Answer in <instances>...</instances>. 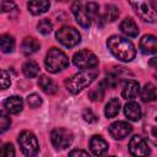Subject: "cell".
<instances>
[{
    "instance_id": "obj_1",
    "label": "cell",
    "mask_w": 157,
    "mask_h": 157,
    "mask_svg": "<svg viewBox=\"0 0 157 157\" xmlns=\"http://www.w3.org/2000/svg\"><path fill=\"white\" fill-rule=\"evenodd\" d=\"M107 47L109 52L120 61L129 63L136 55V49L134 44L120 36H110L107 40Z\"/></svg>"
},
{
    "instance_id": "obj_2",
    "label": "cell",
    "mask_w": 157,
    "mask_h": 157,
    "mask_svg": "<svg viewBox=\"0 0 157 157\" xmlns=\"http://www.w3.org/2000/svg\"><path fill=\"white\" fill-rule=\"evenodd\" d=\"M97 75H98V72L94 67L77 72L65 81V88L67 90V92L76 94L80 91H82L83 88H86L87 86H90L94 81Z\"/></svg>"
},
{
    "instance_id": "obj_3",
    "label": "cell",
    "mask_w": 157,
    "mask_h": 157,
    "mask_svg": "<svg viewBox=\"0 0 157 157\" xmlns=\"http://www.w3.org/2000/svg\"><path fill=\"white\" fill-rule=\"evenodd\" d=\"M136 15L150 23L157 22V7L155 0H129Z\"/></svg>"
},
{
    "instance_id": "obj_4",
    "label": "cell",
    "mask_w": 157,
    "mask_h": 157,
    "mask_svg": "<svg viewBox=\"0 0 157 157\" xmlns=\"http://www.w3.org/2000/svg\"><path fill=\"white\" fill-rule=\"evenodd\" d=\"M44 65L49 72L56 74V72L64 70L65 67H67L69 58L66 56V54L63 50H60L58 48H52V49H49V52L45 55Z\"/></svg>"
},
{
    "instance_id": "obj_5",
    "label": "cell",
    "mask_w": 157,
    "mask_h": 157,
    "mask_svg": "<svg viewBox=\"0 0 157 157\" xmlns=\"http://www.w3.org/2000/svg\"><path fill=\"white\" fill-rule=\"evenodd\" d=\"M55 38L61 45L66 48H72L81 42L80 32L71 26H63L59 28L55 33Z\"/></svg>"
},
{
    "instance_id": "obj_6",
    "label": "cell",
    "mask_w": 157,
    "mask_h": 157,
    "mask_svg": "<svg viewBox=\"0 0 157 157\" xmlns=\"http://www.w3.org/2000/svg\"><path fill=\"white\" fill-rule=\"evenodd\" d=\"M18 145L26 156H36L39 150V144L36 135L28 130H23L18 135Z\"/></svg>"
},
{
    "instance_id": "obj_7",
    "label": "cell",
    "mask_w": 157,
    "mask_h": 157,
    "mask_svg": "<svg viewBox=\"0 0 157 157\" xmlns=\"http://www.w3.org/2000/svg\"><path fill=\"white\" fill-rule=\"evenodd\" d=\"M50 140H52L53 146L56 150H65L66 147H69L72 144L74 135L70 130H67L65 128H56L52 131Z\"/></svg>"
},
{
    "instance_id": "obj_8",
    "label": "cell",
    "mask_w": 157,
    "mask_h": 157,
    "mask_svg": "<svg viewBox=\"0 0 157 157\" xmlns=\"http://www.w3.org/2000/svg\"><path fill=\"white\" fill-rule=\"evenodd\" d=\"M72 61H74L75 66H77L78 69H82V70L93 69L98 65L97 56L90 50H80V52L75 53Z\"/></svg>"
},
{
    "instance_id": "obj_9",
    "label": "cell",
    "mask_w": 157,
    "mask_h": 157,
    "mask_svg": "<svg viewBox=\"0 0 157 157\" xmlns=\"http://www.w3.org/2000/svg\"><path fill=\"white\" fill-rule=\"evenodd\" d=\"M71 10H72V13H74V16L76 18V22L82 28H90L92 20H91L90 13L87 11V5L85 2H82L81 0H76L72 4Z\"/></svg>"
},
{
    "instance_id": "obj_10",
    "label": "cell",
    "mask_w": 157,
    "mask_h": 157,
    "mask_svg": "<svg viewBox=\"0 0 157 157\" xmlns=\"http://www.w3.org/2000/svg\"><path fill=\"white\" fill-rule=\"evenodd\" d=\"M108 130H109V134H110V136L113 139H115V140H123L124 137H126L132 131V126L128 121L119 120V121H115V123L110 124L109 128H108Z\"/></svg>"
},
{
    "instance_id": "obj_11",
    "label": "cell",
    "mask_w": 157,
    "mask_h": 157,
    "mask_svg": "<svg viewBox=\"0 0 157 157\" xmlns=\"http://www.w3.org/2000/svg\"><path fill=\"white\" fill-rule=\"evenodd\" d=\"M129 152L132 156H146L150 153V148L147 146V142L141 136H134L131 137L129 142Z\"/></svg>"
},
{
    "instance_id": "obj_12",
    "label": "cell",
    "mask_w": 157,
    "mask_h": 157,
    "mask_svg": "<svg viewBox=\"0 0 157 157\" xmlns=\"http://www.w3.org/2000/svg\"><path fill=\"white\" fill-rule=\"evenodd\" d=\"M139 48L142 54H157V37L152 34H146L140 39Z\"/></svg>"
},
{
    "instance_id": "obj_13",
    "label": "cell",
    "mask_w": 157,
    "mask_h": 157,
    "mask_svg": "<svg viewBox=\"0 0 157 157\" xmlns=\"http://www.w3.org/2000/svg\"><path fill=\"white\" fill-rule=\"evenodd\" d=\"M90 150H91L92 155H94V156H102L108 150V142L102 136L94 135L90 140Z\"/></svg>"
},
{
    "instance_id": "obj_14",
    "label": "cell",
    "mask_w": 157,
    "mask_h": 157,
    "mask_svg": "<svg viewBox=\"0 0 157 157\" xmlns=\"http://www.w3.org/2000/svg\"><path fill=\"white\" fill-rule=\"evenodd\" d=\"M4 108L9 114H18L23 108V101L18 96H11L5 99Z\"/></svg>"
},
{
    "instance_id": "obj_15",
    "label": "cell",
    "mask_w": 157,
    "mask_h": 157,
    "mask_svg": "<svg viewBox=\"0 0 157 157\" xmlns=\"http://www.w3.org/2000/svg\"><path fill=\"white\" fill-rule=\"evenodd\" d=\"M49 7H50L49 0H29L27 4L28 11L34 16L45 13L49 10Z\"/></svg>"
},
{
    "instance_id": "obj_16",
    "label": "cell",
    "mask_w": 157,
    "mask_h": 157,
    "mask_svg": "<svg viewBox=\"0 0 157 157\" xmlns=\"http://www.w3.org/2000/svg\"><path fill=\"white\" fill-rule=\"evenodd\" d=\"M140 93V85L135 80H128L121 91V96L125 99H134Z\"/></svg>"
},
{
    "instance_id": "obj_17",
    "label": "cell",
    "mask_w": 157,
    "mask_h": 157,
    "mask_svg": "<svg viewBox=\"0 0 157 157\" xmlns=\"http://www.w3.org/2000/svg\"><path fill=\"white\" fill-rule=\"evenodd\" d=\"M124 113L125 115L128 117L129 120H132V121H137L142 118V110H141V107L140 104H137L136 102H128L124 107Z\"/></svg>"
},
{
    "instance_id": "obj_18",
    "label": "cell",
    "mask_w": 157,
    "mask_h": 157,
    "mask_svg": "<svg viewBox=\"0 0 157 157\" xmlns=\"http://www.w3.org/2000/svg\"><path fill=\"white\" fill-rule=\"evenodd\" d=\"M39 48H40L39 42L33 37H26L21 44V52L23 55H27V56L37 53Z\"/></svg>"
},
{
    "instance_id": "obj_19",
    "label": "cell",
    "mask_w": 157,
    "mask_h": 157,
    "mask_svg": "<svg viewBox=\"0 0 157 157\" xmlns=\"http://www.w3.org/2000/svg\"><path fill=\"white\" fill-rule=\"evenodd\" d=\"M119 27H120V31L126 37L135 38L139 34V27H137V25L135 23V21L132 18H125V20H123Z\"/></svg>"
},
{
    "instance_id": "obj_20",
    "label": "cell",
    "mask_w": 157,
    "mask_h": 157,
    "mask_svg": "<svg viewBox=\"0 0 157 157\" xmlns=\"http://www.w3.org/2000/svg\"><path fill=\"white\" fill-rule=\"evenodd\" d=\"M38 86L42 88V91L47 94H55L56 91H58V86L55 83L54 80H52L50 77L45 76V75H42L38 80Z\"/></svg>"
},
{
    "instance_id": "obj_21",
    "label": "cell",
    "mask_w": 157,
    "mask_h": 157,
    "mask_svg": "<svg viewBox=\"0 0 157 157\" xmlns=\"http://www.w3.org/2000/svg\"><path fill=\"white\" fill-rule=\"evenodd\" d=\"M140 96H141V101L145 102V103H148V102H153L157 99V92H156V87L152 85V83H146L141 92H140Z\"/></svg>"
},
{
    "instance_id": "obj_22",
    "label": "cell",
    "mask_w": 157,
    "mask_h": 157,
    "mask_svg": "<svg viewBox=\"0 0 157 157\" xmlns=\"http://www.w3.org/2000/svg\"><path fill=\"white\" fill-rule=\"evenodd\" d=\"M153 121L155 124H146L144 128H145V132L148 137V140L157 145V110H153Z\"/></svg>"
},
{
    "instance_id": "obj_23",
    "label": "cell",
    "mask_w": 157,
    "mask_h": 157,
    "mask_svg": "<svg viewBox=\"0 0 157 157\" xmlns=\"http://www.w3.org/2000/svg\"><path fill=\"white\" fill-rule=\"evenodd\" d=\"M22 72L28 78L36 77L39 72V65L33 60H28L22 65Z\"/></svg>"
},
{
    "instance_id": "obj_24",
    "label": "cell",
    "mask_w": 157,
    "mask_h": 157,
    "mask_svg": "<svg viewBox=\"0 0 157 157\" xmlns=\"http://www.w3.org/2000/svg\"><path fill=\"white\" fill-rule=\"evenodd\" d=\"M120 109V102L118 98H112L108 101V103L105 104L104 108V114L107 118H114Z\"/></svg>"
},
{
    "instance_id": "obj_25",
    "label": "cell",
    "mask_w": 157,
    "mask_h": 157,
    "mask_svg": "<svg viewBox=\"0 0 157 157\" xmlns=\"http://www.w3.org/2000/svg\"><path fill=\"white\" fill-rule=\"evenodd\" d=\"M105 88H108V87H107L105 82L102 81V82H99V83L88 93V97H90L91 101H93V102L102 101L103 97H104V93H105Z\"/></svg>"
},
{
    "instance_id": "obj_26",
    "label": "cell",
    "mask_w": 157,
    "mask_h": 157,
    "mask_svg": "<svg viewBox=\"0 0 157 157\" xmlns=\"http://www.w3.org/2000/svg\"><path fill=\"white\" fill-rule=\"evenodd\" d=\"M119 17V9L115 5H107L104 13L102 15V20L104 22H114Z\"/></svg>"
},
{
    "instance_id": "obj_27",
    "label": "cell",
    "mask_w": 157,
    "mask_h": 157,
    "mask_svg": "<svg viewBox=\"0 0 157 157\" xmlns=\"http://www.w3.org/2000/svg\"><path fill=\"white\" fill-rule=\"evenodd\" d=\"M0 47L2 53H12L15 49V39L10 34H2L0 37Z\"/></svg>"
},
{
    "instance_id": "obj_28",
    "label": "cell",
    "mask_w": 157,
    "mask_h": 157,
    "mask_svg": "<svg viewBox=\"0 0 157 157\" xmlns=\"http://www.w3.org/2000/svg\"><path fill=\"white\" fill-rule=\"evenodd\" d=\"M104 82H105V85H107V87H110V88H114V87H117L118 85H119V82H120V75L118 74V72H110V74H108L107 76H105V78L103 80Z\"/></svg>"
},
{
    "instance_id": "obj_29",
    "label": "cell",
    "mask_w": 157,
    "mask_h": 157,
    "mask_svg": "<svg viewBox=\"0 0 157 157\" xmlns=\"http://www.w3.org/2000/svg\"><path fill=\"white\" fill-rule=\"evenodd\" d=\"M37 28H38V32H39V33L47 36V34H49V33L52 32L53 25H52V22H50L48 18H44V20L39 21V23L37 25Z\"/></svg>"
},
{
    "instance_id": "obj_30",
    "label": "cell",
    "mask_w": 157,
    "mask_h": 157,
    "mask_svg": "<svg viewBox=\"0 0 157 157\" xmlns=\"http://www.w3.org/2000/svg\"><path fill=\"white\" fill-rule=\"evenodd\" d=\"M27 103L31 108H38L40 104H42V98L39 94L37 93H32L27 97Z\"/></svg>"
},
{
    "instance_id": "obj_31",
    "label": "cell",
    "mask_w": 157,
    "mask_h": 157,
    "mask_svg": "<svg viewBox=\"0 0 157 157\" xmlns=\"http://www.w3.org/2000/svg\"><path fill=\"white\" fill-rule=\"evenodd\" d=\"M11 125V120L10 118L5 114V112H1L0 113V131L1 132H5Z\"/></svg>"
},
{
    "instance_id": "obj_32",
    "label": "cell",
    "mask_w": 157,
    "mask_h": 157,
    "mask_svg": "<svg viewBox=\"0 0 157 157\" xmlns=\"http://www.w3.org/2000/svg\"><path fill=\"white\" fill-rule=\"evenodd\" d=\"M86 5H87V11H88V13H90V17H91V20H94V18H97L98 16H99V7H98V5L96 4V2H86Z\"/></svg>"
},
{
    "instance_id": "obj_33",
    "label": "cell",
    "mask_w": 157,
    "mask_h": 157,
    "mask_svg": "<svg viewBox=\"0 0 157 157\" xmlns=\"http://www.w3.org/2000/svg\"><path fill=\"white\" fill-rule=\"evenodd\" d=\"M82 118H83V120L87 121V123H96V121L98 120L97 115H96L91 109H88V108L83 109V112H82Z\"/></svg>"
},
{
    "instance_id": "obj_34",
    "label": "cell",
    "mask_w": 157,
    "mask_h": 157,
    "mask_svg": "<svg viewBox=\"0 0 157 157\" xmlns=\"http://www.w3.org/2000/svg\"><path fill=\"white\" fill-rule=\"evenodd\" d=\"M16 10V4L12 0H1V11L2 12H11Z\"/></svg>"
},
{
    "instance_id": "obj_35",
    "label": "cell",
    "mask_w": 157,
    "mask_h": 157,
    "mask_svg": "<svg viewBox=\"0 0 157 157\" xmlns=\"http://www.w3.org/2000/svg\"><path fill=\"white\" fill-rule=\"evenodd\" d=\"M0 153L4 157H13L15 156V148H13V146L11 144H5L4 147L1 148Z\"/></svg>"
},
{
    "instance_id": "obj_36",
    "label": "cell",
    "mask_w": 157,
    "mask_h": 157,
    "mask_svg": "<svg viewBox=\"0 0 157 157\" xmlns=\"http://www.w3.org/2000/svg\"><path fill=\"white\" fill-rule=\"evenodd\" d=\"M10 85H11L10 74L6 70H1V88L2 90H6Z\"/></svg>"
},
{
    "instance_id": "obj_37",
    "label": "cell",
    "mask_w": 157,
    "mask_h": 157,
    "mask_svg": "<svg viewBox=\"0 0 157 157\" xmlns=\"http://www.w3.org/2000/svg\"><path fill=\"white\" fill-rule=\"evenodd\" d=\"M69 156H88V152L83 150H72L69 152Z\"/></svg>"
},
{
    "instance_id": "obj_38",
    "label": "cell",
    "mask_w": 157,
    "mask_h": 157,
    "mask_svg": "<svg viewBox=\"0 0 157 157\" xmlns=\"http://www.w3.org/2000/svg\"><path fill=\"white\" fill-rule=\"evenodd\" d=\"M150 65L153 66L155 69H157V58H152V59L150 60Z\"/></svg>"
},
{
    "instance_id": "obj_39",
    "label": "cell",
    "mask_w": 157,
    "mask_h": 157,
    "mask_svg": "<svg viewBox=\"0 0 157 157\" xmlns=\"http://www.w3.org/2000/svg\"><path fill=\"white\" fill-rule=\"evenodd\" d=\"M155 4H156V7H157V0H155Z\"/></svg>"
},
{
    "instance_id": "obj_40",
    "label": "cell",
    "mask_w": 157,
    "mask_h": 157,
    "mask_svg": "<svg viewBox=\"0 0 157 157\" xmlns=\"http://www.w3.org/2000/svg\"><path fill=\"white\" fill-rule=\"evenodd\" d=\"M155 77H156V78H157V72H156V74H155Z\"/></svg>"
}]
</instances>
